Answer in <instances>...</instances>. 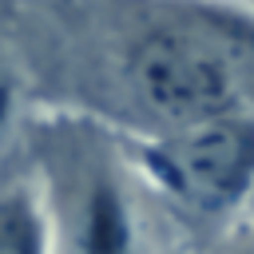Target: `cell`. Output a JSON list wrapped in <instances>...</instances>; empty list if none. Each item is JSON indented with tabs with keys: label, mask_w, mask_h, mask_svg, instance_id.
I'll use <instances>...</instances> for the list:
<instances>
[{
	"label": "cell",
	"mask_w": 254,
	"mask_h": 254,
	"mask_svg": "<svg viewBox=\"0 0 254 254\" xmlns=\"http://www.w3.org/2000/svg\"><path fill=\"white\" fill-rule=\"evenodd\" d=\"M0 254H44V222L24 194L0 202Z\"/></svg>",
	"instance_id": "obj_4"
},
{
	"label": "cell",
	"mask_w": 254,
	"mask_h": 254,
	"mask_svg": "<svg viewBox=\"0 0 254 254\" xmlns=\"http://www.w3.org/2000/svg\"><path fill=\"white\" fill-rule=\"evenodd\" d=\"M75 254H131V214L107 171H95L83 190Z\"/></svg>",
	"instance_id": "obj_3"
},
{
	"label": "cell",
	"mask_w": 254,
	"mask_h": 254,
	"mask_svg": "<svg viewBox=\"0 0 254 254\" xmlns=\"http://www.w3.org/2000/svg\"><path fill=\"white\" fill-rule=\"evenodd\" d=\"M12 107H16V71H12V60L4 52V44H0V131L8 127Z\"/></svg>",
	"instance_id": "obj_5"
},
{
	"label": "cell",
	"mask_w": 254,
	"mask_h": 254,
	"mask_svg": "<svg viewBox=\"0 0 254 254\" xmlns=\"http://www.w3.org/2000/svg\"><path fill=\"white\" fill-rule=\"evenodd\" d=\"M143 163L187 206L230 210L254 190V115L230 111L163 127L143 143Z\"/></svg>",
	"instance_id": "obj_2"
},
{
	"label": "cell",
	"mask_w": 254,
	"mask_h": 254,
	"mask_svg": "<svg viewBox=\"0 0 254 254\" xmlns=\"http://www.w3.org/2000/svg\"><path fill=\"white\" fill-rule=\"evenodd\" d=\"M127 28L111 48L131 103L163 131L246 111L254 24L198 0H119Z\"/></svg>",
	"instance_id": "obj_1"
}]
</instances>
